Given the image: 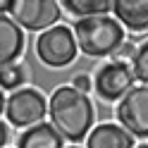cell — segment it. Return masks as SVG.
I'll return each instance as SVG.
<instances>
[{
    "instance_id": "16",
    "label": "cell",
    "mask_w": 148,
    "mask_h": 148,
    "mask_svg": "<svg viewBox=\"0 0 148 148\" xmlns=\"http://www.w3.org/2000/svg\"><path fill=\"white\" fill-rule=\"evenodd\" d=\"M117 53H119V58H132V60H134V55H136V48H134L132 43H122V48H119Z\"/></svg>"
},
{
    "instance_id": "21",
    "label": "cell",
    "mask_w": 148,
    "mask_h": 148,
    "mask_svg": "<svg viewBox=\"0 0 148 148\" xmlns=\"http://www.w3.org/2000/svg\"><path fill=\"white\" fill-rule=\"evenodd\" d=\"M69 148H79V146H69Z\"/></svg>"
},
{
    "instance_id": "20",
    "label": "cell",
    "mask_w": 148,
    "mask_h": 148,
    "mask_svg": "<svg viewBox=\"0 0 148 148\" xmlns=\"http://www.w3.org/2000/svg\"><path fill=\"white\" fill-rule=\"evenodd\" d=\"M136 148H148V143H141V146H136Z\"/></svg>"
},
{
    "instance_id": "9",
    "label": "cell",
    "mask_w": 148,
    "mask_h": 148,
    "mask_svg": "<svg viewBox=\"0 0 148 148\" xmlns=\"http://www.w3.org/2000/svg\"><path fill=\"white\" fill-rule=\"evenodd\" d=\"M86 148H136L134 136L119 124H98L86 136Z\"/></svg>"
},
{
    "instance_id": "15",
    "label": "cell",
    "mask_w": 148,
    "mask_h": 148,
    "mask_svg": "<svg viewBox=\"0 0 148 148\" xmlns=\"http://www.w3.org/2000/svg\"><path fill=\"white\" fill-rule=\"evenodd\" d=\"M72 88H77L79 93H88L91 91V77L88 74H77L72 79Z\"/></svg>"
},
{
    "instance_id": "10",
    "label": "cell",
    "mask_w": 148,
    "mask_h": 148,
    "mask_svg": "<svg viewBox=\"0 0 148 148\" xmlns=\"http://www.w3.org/2000/svg\"><path fill=\"white\" fill-rule=\"evenodd\" d=\"M112 12L129 31L148 29V0H112Z\"/></svg>"
},
{
    "instance_id": "17",
    "label": "cell",
    "mask_w": 148,
    "mask_h": 148,
    "mask_svg": "<svg viewBox=\"0 0 148 148\" xmlns=\"http://www.w3.org/2000/svg\"><path fill=\"white\" fill-rule=\"evenodd\" d=\"M7 138H10V134H7V127L0 122V148H3L5 143H7Z\"/></svg>"
},
{
    "instance_id": "18",
    "label": "cell",
    "mask_w": 148,
    "mask_h": 148,
    "mask_svg": "<svg viewBox=\"0 0 148 148\" xmlns=\"http://www.w3.org/2000/svg\"><path fill=\"white\" fill-rule=\"evenodd\" d=\"M10 7H12V0H0V14L10 12Z\"/></svg>"
},
{
    "instance_id": "12",
    "label": "cell",
    "mask_w": 148,
    "mask_h": 148,
    "mask_svg": "<svg viewBox=\"0 0 148 148\" xmlns=\"http://www.w3.org/2000/svg\"><path fill=\"white\" fill-rule=\"evenodd\" d=\"M64 5L72 14H79L81 19L84 17H100L112 10V0H64Z\"/></svg>"
},
{
    "instance_id": "3",
    "label": "cell",
    "mask_w": 148,
    "mask_h": 148,
    "mask_svg": "<svg viewBox=\"0 0 148 148\" xmlns=\"http://www.w3.org/2000/svg\"><path fill=\"white\" fill-rule=\"evenodd\" d=\"M77 38L72 36V29L67 26H53L43 31L36 41V55L48 67H64L77 55Z\"/></svg>"
},
{
    "instance_id": "14",
    "label": "cell",
    "mask_w": 148,
    "mask_h": 148,
    "mask_svg": "<svg viewBox=\"0 0 148 148\" xmlns=\"http://www.w3.org/2000/svg\"><path fill=\"white\" fill-rule=\"evenodd\" d=\"M22 81H24V72H22V67L12 64V67L0 69V88H7V91H12V93H14V91H19Z\"/></svg>"
},
{
    "instance_id": "6",
    "label": "cell",
    "mask_w": 148,
    "mask_h": 148,
    "mask_svg": "<svg viewBox=\"0 0 148 148\" xmlns=\"http://www.w3.org/2000/svg\"><path fill=\"white\" fill-rule=\"evenodd\" d=\"M12 19L29 31H41L60 19V3L55 0H12L10 7Z\"/></svg>"
},
{
    "instance_id": "4",
    "label": "cell",
    "mask_w": 148,
    "mask_h": 148,
    "mask_svg": "<svg viewBox=\"0 0 148 148\" xmlns=\"http://www.w3.org/2000/svg\"><path fill=\"white\" fill-rule=\"evenodd\" d=\"M48 112V100L36 88H19L5 100V115L14 127H36Z\"/></svg>"
},
{
    "instance_id": "1",
    "label": "cell",
    "mask_w": 148,
    "mask_h": 148,
    "mask_svg": "<svg viewBox=\"0 0 148 148\" xmlns=\"http://www.w3.org/2000/svg\"><path fill=\"white\" fill-rule=\"evenodd\" d=\"M48 115L55 132L62 138L77 143V141H86V136L91 134L96 110L86 93H79L72 86H60L53 91L48 100Z\"/></svg>"
},
{
    "instance_id": "19",
    "label": "cell",
    "mask_w": 148,
    "mask_h": 148,
    "mask_svg": "<svg viewBox=\"0 0 148 148\" xmlns=\"http://www.w3.org/2000/svg\"><path fill=\"white\" fill-rule=\"evenodd\" d=\"M5 110V98H3V91H0V112Z\"/></svg>"
},
{
    "instance_id": "7",
    "label": "cell",
    "mask_w": 148,
    "mask_h": 148,
    "mask_svg": "<svg viewBox=\"0 0 148 148\" xmlns=\"http://www.w3.org/2000/svg\"><path fill=\"white\" fill-rule=\"evenodd\" d=\"M134 81H136V77H134L132 67L122 60H115L98 69L93 84L103 100H122L134 88Z\"/></svg>"
},
{
    "instance_id": "13",
    "label": "cell",
    "mask_w": 148,
    "mask_h": 148,
    "mask_svg": "<svg viewBox=\"0 0 148 148\" xmlns=\"http://www.w3.org/2000/svg\"><path fill=\"white\" fill-rule=\"evenodd\" d=\"M132 72L136 81H141V86H148V41L136 48V55L132 60Z\"/></svg>"
},
{
    "instance_id": "11",
    "label": "cell",
    "mask_w": 148,
    "mask_h": 148,
    "mask_svg": "<svg viewBox=\"0 0 148 148\" xmlns=\"http://www.w3.org/2000/svg\"><path fill=\"white\" fill-rule=\"evenodd\" d=\"M62 141L64 138L53 129V124L41 122L19 136V148H62Z\"/></svg>"
},
{
    "instance_id": "5",
    "label": "cell",
    "mask_w": 148,
    "mask_h": 148,
    "mask_svg": "<svg viewBox=\"0 0 148 148\" xmlns=\"http://www.w3.org/2000/svg\"><path fill=\"white\" fill-rule=\"evenodd\" d=\"M119 127L136 138H148V86H134L117 103Z\"/></svg>"
},
{
    "instance_id": "2",
    "label": "cell",
    "mask_w": 148,
    "mask_h": 148,
    "mask_svg": "<svg viewBox=\"0 0 148 148\" xmlns=\"http://www.w3.org/2000/svg\"><path fill=\"white\" fill-rule=\"evenodd\" d=\"M74 38L81 53L91 58H105L122 48L124 43V29L112 17H84L74 22Z\"/></svg>"
},
{
    "instance_id": "8",
    "label": "cell",
    "mask_w": 148,
    "mask_h": 148,
    "mask_svg": "<svg viewBox=\"0 0 148 148\" xmlns=\"http://www.w3.org/2000/svg\"><path fill=\"white\" fill-rule=\"evenodd\" d=\"M24 50V34L22 26L12 17L0 14V69L12 67L14 60Z\"/></svg>"
}]
</instances>
